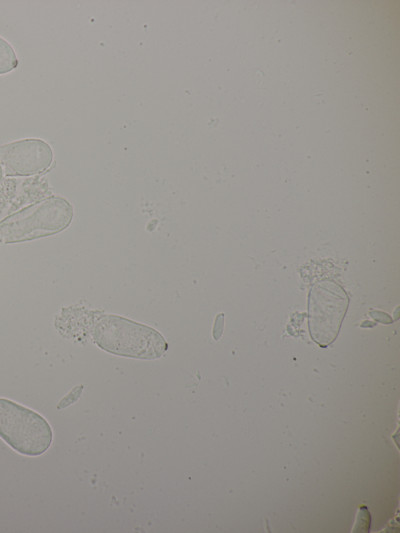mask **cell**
Segmentation results:
<instances>
[{"instance_id": "obj_1", "label": "cell", "mask_w": 400, "mask_h": 533, "mask_svg": "<svg viewBox=\"0 0 400 533\" xmlns=\"http://www.w3.org/2000/svg\"><path fill=\"white\" fill-rule=\"evenodd\" d=\"M92 336L101 349L124 357L157 359L167 342L155 329L117 315H102L94 322Z\"/></svg>"}, {"instance_id": "obj_2", "label": "cell", "mask_w": 400, "mask_h": 533, "mask_svg": "<svg viewBox=\"0 0 400 533\" xmlns=\"http://www.w3.org/2000/svg\"><path fill=\"white\" fill-rule=\"evenodd\" d=\"M73 215L67 199L48 197L1 220L0 242L20 243L57 234L70 225Z\"/></svg>"}, {"instance_id": "obj_3", "label": "cell", "mask_w": 400, "mask_h": 533, "mask_svg": "<svg viewBox=\"0 0 400 533\" xmlns=\"http://www.w3.org/2000/svg\"><path fill=\"white\" fill-rule=\"evenodd\" d=\"M0 438L19 454L40 456L51 446L53 431L39 413L0 398Z\"/></svg>"}, {"instance_id": "obj_4", "label": "cell", "mask_w": 400, "mask_h": 533, "mask_svg": "<svg viewBox=\"0 0 400 533\" xmlns=\"http://www.w3.org/2000/svg\"><path fill=\"white\" fill-rule=\"evenodd\" d=\"M347 305L346 293L333 282H322L311 290L309 329L311 337L319 346L327 347L336 339Z\"/></svg>"}, {"instance_id": "obj_5", "label": "cell", "mask_w": 400, "mask_h": 533, "mask_svg": "<svg viewBox=\"0 0 400 533\" xmlns=\"http://www.w3.org/2000/svg\"><path fill=\"white\" fill-rule=\"evenodd\" d=\"M53 150L44 140L26 138L0 146V164L6 176H31L47 170Z\"/></svg>"}, {"instance_id": "obj_6", "label": "cell", "mask_w": 400, "mask_h": 533, "mask_svg": "<svg viewBox=\"0 0 400 533\" xmlns=\"http://www.w3.org/2000/svg\"><path fill=\"white\" fill-rule=\"evenodd\" d=\"M19 60L12 45L0 36V75L7 74L18 67Z\"/></svg>"}, {"instance_id": "obj_7", "label": "cell", "mask_w": 400, "mask_h": 533, "mask_svg": "<svg viewBox=\"0 0 400 533\" xmlns=\"http://www.w3.org/2000/svg\"><path fill=\"white\" fill-rule=\"evenodd\" d=\"M370 524H371V515L370 512L365 505L359 506L355 525L352 528V532H362L366 533L370 530Z\"/></svg>"}, {"instance_id": "obj_8", "label": "cell", "mask_w": 400, "mask_h": 533, "mask_svg": "<svg viewBox=\"0 0 400 533\" xmlns=\"http://www.w3.org/2000/svg\"><path fill=\"white\" fill-rule=\"evenodd\" d=\"M223 328H224V314L220 313L217 315L214 326H213V338L215 340H219V338L222 336Z\"/></svg>"}, {"instance_id": "obj_9", "label": "cell", "mask_w": 400, "mask_h": 533, "mask_svg": "<svg viewBox=\"0 0 400 533\" xmlns=\"http://www.w3.org/2000/svg\"><path fill=\"white\" fill-rule=\"evenodd\" d=\"M370 315L376 320V321H379L381 323H385V324H390L393 322V319L387 314V313H384L382 311H376V310H371L370 311Z\"/></svg>"}, {"instance_id": "obj_10", "label": "cell", "mask_w": 400, "mask_h": 533, "mask_svg": "<svg viewBox=\"0 0 400 533\" xmlns=\"http://www.w3.org/2000/svg\"><path fill=\"white\" fill-rule=\"evenodd\" d=\"M3 173L4 172H3L2 166L0 164V183H1L2 179H3Z\"/></svg>"}]
</instances>
